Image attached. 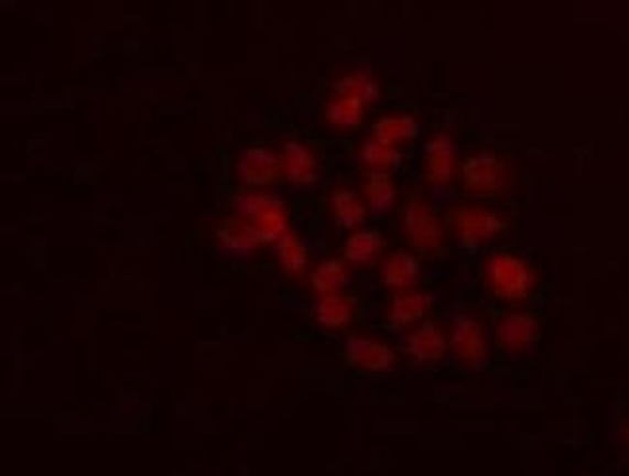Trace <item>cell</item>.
Returning a JSON list of instances; mask_svg holds the SVG:
<instances>
[{
	"mask_svg": "<svg viewBox=\"0 0 629 476\" xmlns=\"http://www.w3.org/2000/svg\"><path fill=\"white\" fill-rule=\"evenodd\" d=\"M347 283H349L347 266L343 260H335V258L319 263L318 268L311 273L312 291L319 296L343 294Z\"/></svg>",
	"mask_w": 629,
	"mask_h": 476,
	"instance_id": "ffe728a7",
	"label": "cell"
},
{
	"mask_svg": "<svg viewBox=\"0 0 629 476\" xmlns=\"http://www.w3.org/2000/svg\"><path fill=\"white\" fill-rule=\"evenodd\" d=\"M421 279V263L416 256L405 250H399L386 258L382 266V283L390 289L409 291Z\"/></svg>",
	"mask_w": 629,
	"mask_h": 476,
	"instance_id": "9a60e30c",
	"label": "cell"
},
{
	"mask_svg": "<svg viewBox=\"0 0 629 476\" xmlns=\"http://www.w3.org/2000/svg\"><path fill=\"white\" fill-rule=\"evenodd\" d=\"M383 248H386V237H383L382 230L360 229L355 230L351 237L345 240L343 255H345V260L351 262L353 266L370 268L378 262Z\"/></svg>",
	"mask_w": 629,
	"mask_h": 476,
	"instance_id": "4fadbf2b",
	"label": "cell"
},
{
	"mask_svg": "<svg viewBox=\"0 0 629 476\" xmlns=\"http://www.w3.org/2000/svg\"><path fill=\"white\" fill-rule=\"evenodd\" d=\"M216 237L224 247L248 252L262 247V237L252 223L245 221L240 217H224L216 225Z\"/></svg>",
	"mask_w": 629,
	"mask_h": 476,
	"instance_id": "2e32d148",
	"label": "cell"
},
{
	"mask_svg": "<svg viewBox=\"0 0 629 476\" xmlns=\"http://www.w3.org/2000/svg\"><path fill=\"white\" fill-rule=\"evenodd\" d=\"M449 349L462 365L478 368L488 358L485 327L475 317H457L452 327Z\"/></svg>",
	"mask_w": 629,
	"mask_h": 476,
	"instance_id": "ba28073f",
	"label": "cell"
},
{
	"mask_svg": "<svg viewBox=\"0 0 629 476\" xmlns=\"http://www.w3.org/2000/svg\"><path fill=\"white\" fill-rule=\"evenodd\" d=\"M278 256L289 275H301L311 260L308 248L304 247L303 240L296 237L293 230H289L288 235L279 240Z\"/></svg>",
	"mask_w": 629,
	"mask_h": 476,
	"instance_id": "603a6c76",
	"label": "cell"
},
{
	"mask_svg": "<svg viewBox=\"0 0 629 476\" xmlns=\"http://www.w3.org/2000/svg\"><path fill=\"white\" fill-rule=\"evenodd\" d=\"M283 171H285L283 155L273 148H263V145L242 151L237 163L240 181L250 188H262L279 183Z\"/></svg>",
	"mask_w": 629,
	"mask_h": 476,
	"instance_id": "52a82bcc",
	"label": "cell"
},
{
	"mask_svg": "<svg viewBox=\"0 0 629 476\" xmlns=\"http://www.w3.org/2000/svg\"><path fill=\"white\" fill-rule=\"evenodd\" d=\"M367 104L359 97H337L327 101L324 119L332 127L359 128L365 122Z\"/></svg>",
	"mask_w": 629,
	"mask_h": 476,
	"instance_id": "44dd1931",
	"label": "cell"
},
{
	"mask_svg": "<svg viewBox=\"0 0 629 476\" xmlns=\"http://www.w3.org/2000/svg\"><path fill=\"white\" fill-rule=\"evenodd\" d=\"M447 350L449 342L438 324L432 320H424L423 324L406 337V355L423 365H438L446 358Z\"/></svg>",
	"mask_w": 629,
	"mask_h": 476,
	"instance_id": "9c48e42d",
	"label": "cell"
},
{
	"mask_svg": "<svg viewBox=\"0 0 629 476\" xmlns=\"http://www.w3.org/2000/svg\"><path fill=\"white\" fill-rule=\"evenodd\" d=\"M334 219L341 229H357L367 221V207L362 206L359 194L351 188H337L332 194Z\"/></svg>",
	"mask_w": 629,
	"mask_h": 476,
	"instance_id": "d6986e66",
	"label": "cell"
},
{
	"mask_svg": "<svg viewBox=\"0 0 629 476\" xmlns=\"http://www.w3.org/2000/svg\"><path fill=\"white\" fill-rule=\"evenodd\" d=\"M490 293L502 301H523L533 291V271L525 260L508 252H496L486 263Z\"/></svg>",
	"mask_w": 629,
	"mask_h": 476,
	"instance_id": "3957f363",
	"label": "cell"
},
{
	"mask_svg": "<svg viewBox=\"0 0 629 476\" xmlns=\"http://www.w3.org/2000/svg\"><path fill=\"white\" fill-rule=\"evenodd\" d=\"M444 223L446 227L455 230L459 242L469 252H477L478 248L485 247L486 242L502 235L508 227L502 214L477 206L452 207L444 215Z\"/></svg>",
	"mask_w": 629,
	"mask_h": 476,
	"instance_id": "7a4b0ae2",
	"label": "cell"
},
{
	"mask_svg": "<svg viewBox=\"0 0 629 476\" xmlns=\"http://www.w3.org/2000/svg\"><path fill=\"white\" fill-rule=\"evenodd\" d=\"M496 339L508 355H525L539 339V322L529 312H502L495 320Z\"/></svg>",
	"mask_w": 629,
	"mask_h": 476,
	"instance_id": "8992f818",
	"label": "cell"
},
{
	"mask_svg": "<svg viewBox=\"0 0 629 476\" xmlns=\"http://www.w3.org/2000/svg\"><path fill=\"white\" fill-rule=\"evenodd\" d=\"M334 91L339 97H359L365 104H375L380 97V84L368 68L347 72L334 84Z\"/></svg>",
	"mask_w": 629,
	"mask_h": 476,
	"instance_id": "ac0fdd59",
	"label": "cell"
},
{
	"mask_svg": "<svg viewBox=\"0 0 629 476\" xmlns=\"http://www.w3.org/2000/svg\"><path fill=\"white\" fill-rule=\"evenodd\" d=\"M365 196L370 212L383 214L388 212L398 198V186L393 183L390 173L386 171H370L365 183Z\"/></svg>",
	"mask_w": 629,
	"mask_h": 476,
	"instance_id": "7402d4cb",
	"label": "cell"
},
{
	"mask_svg": "<svg viewBox=\"0 0 629 476\" xmlns=\"http://www.w3.org/2000/svg\"><path fill=\"white\" fill-rule=\"evenodd\" d=\"M281 155L289 183L304 186L316 181V151L312 145L301 140H289L283 143Z\"/></svg>",
	"mask_w": 629,
	"mask_h": 476,
	"instance_id": "7c38bea8",
	"label": "cell"
},
{
	"mask_svg": "<svg viewBox=\"0 0 629 476\" xmlns=\"http://www.w3.org/2000/svg\"><path fill=\"white\" fill-rule=\"evenodd\" d=\"M462 176L470 194L492 198L508 186V163L495 151H478L463 161Z\"/></svg>",
	"mask_w": 629,
	"mask_h": 476,
	"instance_id": "277c9868",
	"label": "cell"
},
{
	"mask_svg": "<svg viewBox=\"0 0 629 476\" xmlns=\"http://www.w3.org/2000/svg\"><path fill=\"white\" fill-rule=\"evenodd\" d=\"M432 306H434V296L431 293L401 291L391 301L390 312L386 317V327L398 332V329L413 326L416 322L429 316Z\"/></svg>",
	"mask_w": 629,
	"mask_h": 476,
	"instance_id": "30bf717a",
	"label": "cell"
},
{
	"mask_svg": "<svg viewBox=\"0 0 629 476\" xmlns=\"http://www.w3.org/2000/svg\"><path fill=\"white\" fill-rule=\"evenodd\" d=\"M455 171V145L449 136L440 132L426 145V183L434 186L452 183Z\"/></svg>",
	"mask_w": 629,
	"mask_h": 476,
	"instance_id": "8fae6325",
	"label": "cell"
},
{
	"mask_svg": "<svg viewBox=\"0 0 629 476\" xmlns=\"http://www.w3.org/2000/svg\"><path fill=\"white\" fill-rule=\"evenodd\" d=\"M357 314V299L347 294L322 296L314 306V320L324 329H341L353 324Z\"/></svg>",
	"mask_w": 629,
	"mask_h": 476,
	"instance_id": "5bb4252c",
	"label": "cell"
},
{
	"mask_svg": "<svg viewBox=\"0 0 629 476\" xmlns=\"http://www.w3.org/2000/svg\"><path fill=\"white\" fill-rule=\"evenodd\" d=\"M401 227L409 247L421 256L440 258L447 252L444 223L440 212L424 198L423 191H413L401 214Z\"/></svg>",
	"mask_w": 629,
	"mask_h": 476,
	"instance_id": "6da1fadb",
	"label": "cell"
},
{
	"mask_svg": "<svg viewBox=\"0 0 629 476\" xmlns=\"http://www.w3.org/2000/svg\"><path fill=\"white\" fill-rule=\"evenodd\" d=\"M360 158L367 163L370 171H386L390 173L391 169L399 167L401 163V153L395 148L383 145L375 138H368L360 148Z\"/></svg>",
	"mask_w": 629,
	"mask_h": 476,
	"instance_id": "cb8c5ba5",
	"label": "cell"
},
{
	"mask_svg": "<svg viewBox=\"0 0 629 476\" xmlns=\"http://www.w3.org/2000/svg\"><path fill=\"white\" fill-rule=\"evenodd\" d=\"M341 363L365 372H388L398 363V353L386 343L362 335H349L343 343Z\"/></svg>",
	"mask_w": 629,
	"mask_h": 476,
	"instance_id": "5b68a950",
	"label": "cell"
},
{
	"mask_svg": "<svg viewBox=\"0 0 629 476\" xmlns=\"http://www.w3.org/2000/svg\"><path fill=\"white\" fill-rule=\"evenodd\" d=\"M421 132L419 128V122L411 115H390V117H380L372 125V134H375V140L383 143V145H390L393 148L395 143L409 142V140H414L416 136Z\"/></svg>",
	"mask_w": 629,
	"mask_h": 476,
	"instance_id": "e0dca14e",
	"label": "cell"
}]
</instances>
